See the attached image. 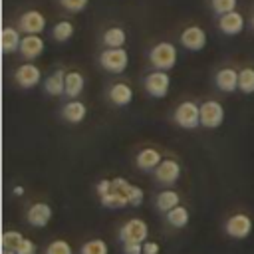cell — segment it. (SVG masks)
<instances>
[{
    "mask_svg": "<svg viewBox=\"0 0 254 254\" xmlns=\"http://www.w3.org/2000/svg\"><path fill=\"white\" fill-rule=\"evenodd\" d=\"M52 36L56 42H67L73 36V24L69 20H62L52 28Z\"/></svg>",
    "mask_w": 254,
    "mask_h": 254,
    "instance_id": "484cf974",
    "label": "cell"
},
{
    "mask_svg": "<svg viewBox=\"0 0 254 254\" xmlns=\"http://www.w3.org/2000/svg\"><path fill=\"white\" fill-rule=\"evenodd\" d=\"M123 252L125 254H143V244H139V242H127V244H123Z\"/></svg>",
    "mask_w": 254,
    "mask_h": 254,
    "instance_id": "e575fe53",
    "label": "cell"
},
{
    "mask_svg": "<svg viewBox=\"0 0 254 254\" xmlns=\"http://www.w3.org/2000/svg\"><path fill=\"white\" fill-rule=\"evenodd\" d=\"M216 87L220 89V91H226V93H230V91H234L236 87H238V71L236 69H232V67H222L218 73H216Z\"/></svg>",
    "mask_w": 254,
    "mask_h": 254,
    "instance_id": "2e32d148",
    "label": "cell"
},
{
    "mask_svg": "<svg viewBox=\"0 0 254 254\" xmlns=\"http://www.w3.org/2000/svg\"><path fill=\"white\" fill-rule=\"evenodd\" d=\"M14 79H16V83H18L20 87L30 89V87H36V85L40 83L42 71H40V67H36L34 64H22V65L16 69Z\"/></svg>",
    "mask_w": 254,
    "mask_h": 254,
    "instance_id": "9c48e42d",
    "label": "cell"
},
{
    "mask_svg": "<svg viewBox=\"0 0 254 254\" xmlns=\"http://www.w3.org/2000/svg\"><path fill=\"white\" fill-rule=\"evenodd\" d=\"M181 44L190 52H198L206 46V34L200 26H189L181 32Z\"/></svg>",
    "mask_w": 254,
    "mask_h": 254,
    "instance_id": "ba28073f",
    "label": "cell"
},
{
    "mask_svg": "<svg viewBox=\"0 0 254 254\" xmlns=\"http://www.w3.org/2000/svg\"><path fill=\"white\" fill-rule=\"evenodd\" d=\"M167 214V222L171 224V226H175V228H183V226H187V222H189V210L185 208V206H175V208H171L169 212H165Z\"/></svg>",
    "mask_w": 254,
    "mask_h": 254,
    "instance_id": "cb8c5ba5",
    "label": "cell"
},
{
    "mask_svg": "<svg viewBox=\"0 0 254 254\" xmlns=\"http://www.w3.org/2000/svg\"><path fill=\"white\" fill-rule=\"evenodd\" d=\"M238 89L242 93H254V67H244L238 71Z\"/></svg>",
    "mask_w": 254,
    "mask_h": 254,
    "instance_id": "4316f807",
    "label": "cell"
},
{
    "mask_svg": "<svg viewBox=\"0 0 254 254\" xmlns=\"http://www.w3.org/2000/svg\"><path fill=\"white\" fill-rule=\"evenodd\" d=\"M44 87H46V91L50 95H62V93H65V73H64V69H56L52 75H48Z\"/></svg>",
    "mask_w": 254,
    "mask_h": 254,
    "instance_id": "44dd1931",
    "label": "cell"
},
{
    "mask_svg": "<svg viewBox=\"0 0 254 254\" xmlns=\"http://www.w3.org/2000/svg\"><path fill=\"white\" fill-rule=\"evenodd\" d=\"M147 236H149V226L141 218H131L119 230V240L123 244H127V242H139V244H143Z\"/></svg>",
    "mask_w": 254,
    "mask_h": 254,
    "instance_id": "5b68a950",
    "label": "cell"
},
{
    "mask_svg": "<svg viewBox=\"0 0 254 254\" xmlns=\"http://www.w3.org/2000/svg\"><path fill=\"white\" fill-rule=\"evenodd\" d=\"M131 189H133V185L127 183L125 179H113L109 192L105 196H101L103 206H107V208H123V206H127L129 200H131Z\"/></svg>",
    "mask_w": 254,
    "mask_h": 254,
    "instance_id": "6da1fadb",
    "label": "cell"
},
{
    "mask_svg": "<svg viewBox=\"0 0 254 254\" xmlns=\"http://www.w3.org/2000/svg\"><path fill=\"white\" fill-rule=\"evenodd\" d=\"M18 26H20V30L24 34H40L46 28V18L38 10H28V12H24L20 16Z\"/></svg>",
    "mask_w": 254,
    "mask_h": 254,
    "instance_id": "8fae6325",
    "label": "cell"
},
{
    "mask_svg": "<svg viewBox=\"0 0 254 254\" xmlns=\"http://www.w3.org/2000/svg\"><path fill=\"white\" fill-rule=\"evenodd\" d=\"M109 99L115 105H129L133 99V89L127 83H115L109 89Z\"/></svg>",
    "mask_w": 254,
    "mask_h": 254,
    "instance_id": "ffe728a7",
    "label": "cell"
},
{
    "mask_svg": "<svg viewBox=\"0 0 254 254\" xmlns=\"http://www.w3.org/2000/svg\"><path fill=\"white\" fill-rule=\"evenodd\" d=\"M24 240V236L16 230H6L2 234V248H8V250H16L20 246V242Z\"/></svg>",
    "mask_w": 254,
    "mask_h": 254,
    "instance_id": "f1b7e54d",
    "label": "cell"
},
{
    "mask_svg": "<svg viewBox=\"0 0 254 254\" xmlns=\"http://www.w3.org/2000/svg\"><path fill=\"white\" fill-rule=\"evenodd\" d=\"M14 194L22 196V194H24V189H22V187H14Z\"/></svg>",
    "mask_w": 254,
    "mask_h": 254,
    "instance_id": "74e56055",
    "label": "cell"
},
{
    "mask_svg": "<svg viewBox=\"0 0 254 254\" xmlns=\"http://www.w3.org/2000/svg\"><path fill=\"white\" fill-rule=\"evenodd\" d=\"M2 254H16V250H8V248H2Z\"/></svg>",
    "mask_w": 254,
    "mask_h": 254,
    "instance_id": "f35d334b",
    "label": "cell"
},
{
    "mask_svg": "<svg viewBox=\"0 0 254 254\" xmlns=\"http://www.w3.org/2000/svg\"><path fill=\"white\" fill-rule=\"evenodd\" d=\"M62 115H64V119L69 121V123H79V121L85 119L87 107H85V103H81V101H77V99H71V101H67V103L64 105Z\"/></svg>",
    "mask_w": 254,
    "mask_h": 254,
    "instance_id": "e0dca14e",
    "label": "cell"
},
{
    "mask_svg": "<svg viewBox=\"0 0 254 254\" xmlns=\"http://www.w3.org/2000/svg\"><path fill=\"white\" fill-rule=\"evenodd\" d=\"M218 28H220L226 36H236V34H240V32L244 30V18H242V14L236 12V10L226 12V14L220 16Z\"/></svg>",
    "mask_w": 254,
    "mask_h": 254,
    "instance_id": "4fadbf2b",
    "label": "cell"
},
{
    "mask_svg": "<svg viewBox=\"0 0 254 254\" xmlns=\"http://www.w3.org/2000/svg\"><path fill=\"white\" fill-rule=\"evenodd\" d=\"M179 194L175 190H163L159 196H157V208L161 212H169L171 208H175L179 204Z\"/></svg>",
    "mask_w": 254,
    "mask_h": 254,
    "instance_id": "d4e9b609",
    "label": "cell"
},
{
    "mask_svg": "<svg viewBox=\"0 0 254 254\" xmlns=\"http://www.w3.org/2000/svg\"><path fill=\"white\" fill-rule=\"evenodd\" d=\"M109 189H111V181L103 179V181H99V183H97V187H95V192H97V194H99V198H101V196H105V194L109 192Z\"/></svg>",
    "mask_w": 254,
    "mask_h": 254,
    "instance_id": "d590c367",
    "label": "cell"
},
{
    "mask_svg": "<svg viewBox=\"0 0 254 254\" xmlns=\"http://www.w3.org/2000/svg\"><path fill=\"white\" fill-rule=\"evenodd\" d=\"M149 62L157 69H171L177 64V48L171 42H159L149 52Z\"/></svg>",
    "mask_w": 254,
    "mask_h": 254,
    "instance_id": "7a4b0ae2",
    "label": "cell"
},
{
    "mask_svg": "<svg viewBox=\"0 0 254 254\" xmlns=\"http://www.w3.org/2000/svg\"><path fill=\"white\" fill-rule=\"evenodd\" d=\"M99 64H101L103 69H107L111 73H121V71H125V67L129 64L127 50H123V48H107L105 52H101Z\"/></svg>",
    "mask_w": 254,
    "mask_h": 254,
    "instance_id": "3957f363",
    "label": "cell"
},
{
    "mask_svg": "<svg viewBox=\"0 0 254 254\" xmlns=\"http://www.w3.org/2000/svg\"><path fill=\"white\" fill-rule=\"evenodd\" d=\"M83 85H85V79L79 71H67L65 73V95L67 97H77L81 91H83Z\"/></svg>",
    "mask_w": 254,
    "mask_h": 254,
    "instance_id": "7402d4cb",
    "label": "cell"
},
{
    "mask_svg": "<svg viewBox=\"0 0 254 254\" xmlns=\"http://www.w3.org/2000/svg\"><path fill=\"white\" fill-rule=\"evenodd\" d=\"M127 36H125V30L119 28V26H111L103 32V44L107 48H123Z\"/></svg>",
    "mask_w": 254,
    "mask_h": 254,
    "instance_id": "603a6c76",
    "label": "cell"
},
{
    "mask_svg": "<svg viewBox=\"0 0 254 254\" xmlns=\"http://www.w3.org/2000/svg\"><path fill=\"white\" fill-rule=\"evenodd\" d=\"M210 4H212V10H214L218 16L236 10V0H210Z\"/></svg>",
    "mask_w": 254,
    "mask_h": 254,
    "instance_id": "4dcf8cb0",
    "label": "cell"
},
{
    "mask_svg": "<svg viewBox=\"0 0 254 254\" xmlns=\"http://www.w3.org/2000/svg\"><path fill=\"white\" fill-rule=\"evenodd\" d=\"M46 254H71V246L65 240H54L48 244Z\"/></svg>",
    "mask_w": 254,
    "mask_h": 254,
    "instance_id": "f546056e",
    "label": "cell"
},
{
    "mask_svg": "<svg viewBox=\"0 0 254 254\" xmlns=\"http://www.w3.org/2000/svg\"><path fill=\"white\" fill-rule=\"evenodd\" d=\"M224 121V109L218 101H204L200 105V125L208 127V129H216L218 125H222Z\"/></svg>",
    "mask_w": 254,
    "mask_h": 254,
    "instance_id": "52a82bcc",
    "label": "cell"
},
{
    "mask_svg": "<svg viewBox=\"0 0 254 254\" xmlns=\"http://www.w3.org/2000/svg\"><path fill=\"white\" fill-rule=\"evenodd\" d=\"M143 254H159V244L151 242V240H145L143 242Z\"/></svg>",
    "mask_w": 254,
    "mask_h": 254,
    "instance_id": "8d00e7d4",
    "label": "cell"
},
{
    "mask_svg": "<svg viewBox=\"0 0 254 254\" xmlns=\"http://www.w3.org/2000/svg\"><path fill=\"white\" fill-rule=\"evenodd\" d=\"M60 2L67 12H81V10H85L89 0H60Z\"/></svg>",
    "mask_w": 254,
    "mask_h": 254,
    "instance_id": "1f68e13d",
    "label": "cell"
},
{
    "mask_svg": "<svg viewBox=\"0 0 254 254\" xmlns=\"http://www.w3.org/2000/svg\"><path fill=\"white\" fill-rule=\"evenodd\" d=\"M252 26H254V16H252Z\"/></svg>",
    "mask_w": 254,
    "mask_h": 254,
    "instance_id": "ab89813d",
    "label": "cell"
},
{
    "mask_svg": "<svg viewBox=\"0 0 254 254\" xmlns=\"http://www.w3.org/2000/svg\"><path fill=\"white\" fill-rule=\"evenodd\" d=\"M169 85H171V77L165 69H155L145 77V89L153 97H165L169 93Z\"/></svg>",
    "mask_w": 254,
    "mask_h": 254,
    "instance_id": "8992f818",
    "label": "cell"
},
{
    "mask_svg": "<svg viewBox=\"0 0 254 254\" xmlns=\"http://www.w3.org/2000/svg\"><path fill=\"white\" fill-rule=\"evenodd\" d=\"M50 218H52V206H48L46 202H36L28 210V222L36 228L46 226L50 222Z\"/></svg>",
    "mask_w": 254,
    "mask_h": 254,
    "instance_id": "9a60e30c",
    "label": "cell"
},
{
    "mask_svg": "<svg viewBox=\"0 0 254 254\" xmlns=\"http://www.w3.org/2000/svg\"><path fill=\"white\" fill-rule=\"evenodd\" d=\"M226 234L232 236V238H246L252 230V220L248 214H234L226 220V226H224Z\"/></svg>",
    "mask_w": 254,
    "mask_h": 254,
    "instance_id": "30bf717a",
    "label": "cell"
},
{
    "mask_svg": "<svg viewBox=\"0 0 254 254\" xmlns=\"http://www.w3.org/2000/svg\"><path fill=\"white\" fill-rule=\"evenodd\" d=\"M20 42H22V38H20V32H18L16 28L6 26V28L2 30L0 44H2V52H4V54H12V52L20 50Z\"/></svg>",
    "mask_w": 254,
    "mask_h": 254,
    "instance_id": "d6986e66",
    "label": "cell"
},
{
    "mask_svg": "<svg viewBox=\"0 0 254 254\" xmlns=\"http://www.w3.org/2000/svg\"><path fill=\"white\" fill-rule=\"evenodd\" d=\"M135 163H137V167H139L141 171H153V169L159 167V163H161V155H159L157 149L147 147V149H143V151L137 153Z\"/></svg>",
    "mask_w": 254,
    "mask_h": 254,
    "instance_id": "ac0fdd59",
    "label": "cell"
},
{
    "mask_svg": "<svg viewBox=\"0 0 254 254\" xmlns=\"http://www.w3.org/2000/svg\"><path fill=\"white\" fill-rule=\"evenodd\" d=\"M175 121L183 129H194V127H198L200 125V105H196L194 101H183L175 109Z\"/></svg>",
    "mask_w": 254,
    "mask_h": 254,
    "instance_id": "277c9868",
    "label": "cell"
},
{
    "mask_svg": "<svg viewBox=\"0 0 254 254\" xmlns=\"http://www.w3.org/2000/svg\"><path fill=\"white\" fill-rule=\"evenodd\" d=\"M16 254H36V244H34L32 240L24 238V240L20 242V246L16 248Z\"/></svg>",
    "mask_w": 254,
    "mask_h": 254,
    "instance_id": "d6a6232c",
    "label": "cell"
},
{
    "mask_svg": "<svg viewBox=\"0 0 254 254\" xmlns=\"http://www.w3.org/2000/svg\"><path fill=\"white\" fill-rule=\"evenodd\" d=\"M143 202V190L137 187V185H133V189H131V200H129V204L131 206H139Z\"/></svg>",
    "mask_w": 254,
    "mask_h": 254,
    "instance_id": "836d02e7",
    "label": "cell"
},
{
    "mask_svg": "<svg viewBox=\"0 0 254 254\" xmlns=\"http://www.w3.org/2000/svg\"><path fill=\"white\" fill-rule=\"evenodd\" d=\"M155 177L159 183L163 185H173L177 183V179L181 177V165L173 159H165L159 163V167L155 169Z\"/></svg>",
    "mask_w": 254,
    "mask_h": 254,
    "instance_id": "7c38bea8",
    "label": "cell"
},
{
    "mask_svg": "<svg viewBox=\"0 0 254 254\" xmlns=\"http://www.w3.org/2000/svg\"><path fill=\"white\" fill-rule=\"evenodd\" d=\"M26 60H36L38 56H42L44 52V40L38 34H26L20 42V50H18Z\"/></svg>",
    "mask_w": 254,
    "mask_h": 254,
    "instance_id": "5bb4252c",
    "label": "cell"
},
{
    "mask_svg": "<svg viewBox=\"0 0 254 254\" xmlns=\"http://www.w3.org/2000/svg\"><path fill=\"white\" fill-rule=\"evenodd\" d=\"M81 254H109V250H107V244L103 240L95 238V240H87L81 246Z\"/></svg>",
    "mask_w": 254,
    "mask_h": 254,
    "instance_id": "83f0119b",
    "label": "cell"
}]
</instances>
